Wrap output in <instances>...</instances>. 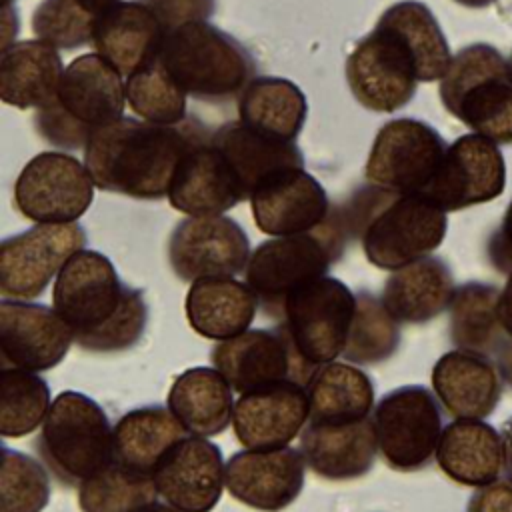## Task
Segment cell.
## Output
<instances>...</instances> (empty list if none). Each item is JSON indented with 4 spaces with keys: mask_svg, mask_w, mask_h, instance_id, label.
<instances>
[{
    "mask_svg": "<svg viewBox=\"0 0 512 512\" xmlns=\"http://www.w3.org/2000/svg\"><path fill=\"white\" fill-rule=\"evenodd\" d=\"M52 304L72 328L74 342L88 352H124L140 342L148 324L142 290L124 284L114 264L96 250L84 248L64 264Z\"/></svg>",
    "mask_w": 512,
    "mask_h": 512,
    "instance_id": "1",
    "label": "cell"
},
{
    "mask_svg": "<svg viewBox=\"0 0 512 512\" xmlns=\"http://www.w3.org/2000/svg\"><path fill=\"white\" fill-rule=\"evenodd\" d=\"M206 132L198 120L164 126L122 116L90 138L84 164L100 190L158 200L168 196L180 158Z\"/></svg>",
    "mask_w": 512,
    "mask_h": 512,
    "instance_id": "2",
    "label": "cell"
},
{
    "mask_svg": "<svg viewBox=\"0 0 512 512\" xmlns=\"http://www.w3.org/2000/svg\"><path fill=\"white\" fill-rule=\"evenodd\" d=\"M342 216L348 230L358 232L368 262L390 272L434 252L448 228L446 212L428 196L372 184L350 198Z\"/></svg>",
    "mask_w": 512,
    "mask_h": 512,
    "instance_id": "3",
    "label": "cell"
},
{
    "mask_svg": "<svg viewBox=\"0 0 512 512\" xmlns=\"http://www.w3.org/2000/svg\"><path fill=\"white\" fill-rule=\"evenodd\" d=\"M126 84L98 52L74 58L60 78L54 98L38 108L36 132L64 150L86 148L104 126L122 118Z\"/></svg>",
    "mask_w": 512,
    "mask_h": 512,
    "instance_id": "4",
    "label": "cell"
},
{
    "mask_svg": "<svg viewBox=\"0 0 512 512\" xmlns=\"http://www.w3.org/2000/svg\"><path fill=\"white\" fill-rule=\"evenodd\" d=\"M158 58L186 96L204 102L240 96L256 78L254 56L208 20L184 24L168 34Z\"/></svg>",
    "mask_w": 512,
    "mask_h": 512,
    "instance_id": "5",
    "label": "cell"
},
{
    "mask_svg": "<svg viewBox=\"0 0 512 512\" xmlns=\"http://www.w3.org/2000/svg\"><path fill=\"white\" fill-rule=\"evenodd\" d=\"M346 230L342 212L332 210L330 218L312 232L274 236L256 246L246 266V282L268 316L280 320L284 302L294 290L328 276L332 262L342 254Z\"/></svg>",
    "mask_w": 512,
    "mask_h": 512,
    "instance_id": "6",
    "label": "cell"
},
{
    "mask_svg": "<svg viewBox=\"0 0 512 512\" xmlns=\"http://www.w3.org/2000/svg\"><path fill=\"white\" fill-rule=\"evenodd\" d=\"M450 116L496 144H512V76L508 60L490 44L462 48L440 80Z\"/></svg>",
    "mask_w": 512,
    "mask_h": 512,
    "instance_id": "7",
    "label": "cell"
},
{
    "mask_svg": "<svg viewBox=\"0 0 512 512\" xmlns=\"http://www.w3.org/2000/svg\"><path fill=\"white\" fill-rule=\"evenodd\" d=\"M36 450L60 484L80 486L114 458V428L96 400L66 390L52 400Z\"/></svg>",
    "mask_w": 512,
    "mask_h": 512,
    "instance_id": "8",
    "label": "cell"
},
{
    "mask_svg": "<svg viewBox=\"0 0 512 512\" xmlns=\"http://www.w3.org/2000/svg\"><path fill=\"white\" fill-rule=\"evenodd\" d=\"M356 312V292L342 280L322 276L294 290L276 324L294 352L312 368L342 356Z\"/></svg>",
    "mask_w": 512,
    "mask_h": 512,
    "instance_id": "9",
    "label": "cell"
},
{
    "mask_svg": "<svg viewBox=\"0 0 512 512\" xmlns=\"http://www.w3.org/2000/svg\"><path fill=\"white\" fill-rule=\"evenodd\" d=\"M378 452L388 468L416 472L436 456L442 436V410L436 394L408 384L384 394L374 408Z\"/></svg>",
    "mask_w": 512,
    "mask_h": 512,
    "instance_id": "10",
    "label": "cell"
},
{
    "mask_svg": "<svg viewBox=\"0 0 512 512\" xmlns=\"http://www.w3.org/2000/svg\"><path fill=\"white\" fill-rule=\"evenodd\" d=\"M444 138L426 122H386L370 148L364 176L372 186L398 194H424L446 154Z\"/></svg>",
    "mask_w": 512,
    "mask_h": 512,
    "instance_id": "11",
    "label": "cell"
},
{
    "mask_svg": "<svg viewBox=\"0 0 512 512\" xmlns=\"http://www.w3.org/2000/svg\"><path fill=\"white\" fill-rule=\"evenodd\" d=\"M86 230L76 224H36L0 244V294L32 300L44 294L64 264L86 246Z\"/></svg>",
    "mask_w": 512,
    "mask_h": 512,
    "instance_id": "12",
    "label": "cell"
},
{
    "mask_svg": "<svg viewBox=\"0 0 512 512\" xmlns=\"http://www.w3.org/2000/svg\"><path fill=\"white\" fill-rule=\"evenodd\" d=\"M92 176L78 158L66 152L34 156L14 182V204L36 224H70L90 208Z\"/></svg>",
    "mask_w": 512,
    "mask_h": 512,
    "instance_id": "13",
    "label": "cell"
},
{
    "mask_svg": "<svg viewBox=\"0 0 512 512\" xmlns=\"http://www.w3.org/2000/svg\"><path fill=\"white\" fill-rule=\"evenodd\" d=\"M346 80L364 108L384 114L404 108L420 82L408 48L380 24L348 54Z\"/></svg>",
    "mask_w": 512,
    "mask_h": 512,
    "instance_id": "14",
    "label": "cell"
},
{
    "mask_svg": "<svg viewBox=\"0 0 512 512\" xmlns=\"http://www.w3.org/2000/svg\"><path fill=\"white\" fill-rule=\"evenodd\" d=\"M250 240L244 228L224 216H188L172 230L168 260L184 282L232 278L248 266Z\"/></svg>",
    "mask_w": 512,
    "mask_h": 512,
    "instance_id": "15",
    "label": "cell"
},
{
    "mask_svg": "<svg viewBox=\"0 0 512 512\" xmlns=\"http://www.w3.org/2000/svg\"><path fill=\"white\" fill-rule=\"evenodd\" d=\"M506 188V164L498 144L482 134L456 138L424 190L444 212L464 210L498 198Z\"/></svg>",
    "mask_w": 512,
    "mask_h": 512,
    "instance_id": "16",
    "label": "cell"
},
{
    "mask_svg": "<svg viewBox=\"0 0 512 512\" xmlns=\"http://www.w3.org/2000/svg\"><path fill=\"white\" fill-rule=\"evenodd\" d=\"M212 364L234 392L244 394L278 382L304 384L316 368L308 366L276 326L254 328L212 348Z\"/></svg>",
    "mask_w": 512,
    "mask_h": 512,
    "instance_id": "17",
    "label": "cell"
},
{
    "mask_svg": "<svg viewBox=\"0 0 512 512\" xmlns=\"http://www.w3.org/2000/svg\"><path fill=\"white\" fill-rule=\"evenodd\" d=\"M72 342V328L54 308L10 298L0 302L2 368L50 370L66 358Z\"/></svg>",
    "mask_w": 512,
    "mask_h": 512,
    "instance_id": "18",
    "label": "cell"
},
{
    "mask_svg": "<svg viewBox=\"0 0 512 512\" xmlns=\"http://www.w3.org/2000/svg\"><path fill=\"white\" fill-rule=\"evenodd\" d=\"M306 466L302 450L290 446L248 448L228 458L224 484L230 496L248 508L280 512L300 496Z\"/></svg>",
    "mask_w": 512,
    "mask_h": 512,
    "instance_id": "19",
    "label": "cell"
},
{
    "mask_svg": "<svg viewBox=\"0 0 512 512\" xmlns=\"http://www.w3.org/2000/svg\"><path fill=\"white\" fill-rule=\"evenodd\" d=\"M252 218L268 236H292L320 228L332 214L322 184L304 168H284L268 176L250 196Z\"/></svg>",
    "mask_w": 512,
    "mask_h": 512,
    "instance_id": "20",
    "label": "cell"
},
{
    "mask_svg": "<svg viewBox=\"0 0 512 512\" xmlns=\"http://www.w3.org/2000/svg\"><path fill=\"white\" fill-rule=\"evenodd\" d=\"M226 466L220 448L204 436L188 434L156 466L158 494L182 512H210L220 496Z\"/></svg>",
    "mask_w": 512,
    "mask_h": 512,
    "instance_id": "21",
    "label": "cell"
},
{
    "mask_svg": "<svg viewBox=\"0 0 512 512\" xmlns=\"http://www.w3.org/2000/svg\"><path fill=\"white\" fill-rule=\"evenodd\" d=\"M310 404L306 386L278 382L240 394L234 402L232 428L244 448L288 446L308 424Z\"/></svg>",
    "mask_w": 512,
    "mask_h": 512,
    "instance_id": "22",
    "label": "cell"
},
{
    "mask_svg": "<svg viewBox=\"0 0 512 512\" xmlns=\"http://www.w3.org/2000/svg\"><path fill=\"white\" fill-rule=\"evenodd\" d=\"M168 200L172 208L188 216H214L248 200V196L206 132L180 158Z\"/></svg>",
    "mask_w": 512,
    "mask_h": 512,
    "instance_id": "23",
    "label": "cell"
},
{
    "mask_svg": "<svg viewBox=\"0 0 512 512\" xmlns=\"http://www.w3.org/2000/svg\"><path fill=\"white\" fill-rule=\"evenodd\" d=\"M166 32L156 16L138 0L116 2L96 22L92 44L96 52L130 78L158 60Z\"/></svg>",
    "mask_w": 512,
    "mask_h": 512,
    "instance_id": "24",
    "label": "cell"
},
{
    "mask_svg": "<svg viewBox=\"0 0 512 512\" xmlns=\"http://www.w3.org/2000/svg\"><path fill=\"white\" fill-rule=\"evenodd\" d=\"M430 378L438 402L454 418L482 420L502 396L496 362L478 352L456 348L442 354Z\"/></svg>",
    "mask_w": 512,
    "mask_h": 512,
    "instance_id": "25",
    "label": "cell"
},
{
    "mask_svg": "<svg viewBox=\"0 0 512 512\" xmlns=\"http://www.w3.org/2000/svg\"><path fill=\"white\" fill-rule=\"evenodd\" d=\"M300 450L308 468L320 478H360L372 470L376 460L374 420L368 416L344 424L308 422L300 432Z\"/></svg>",
    "mask_w": 512,
    "mask_h": 512,
    "instance_id": "26",
    "label": "cell"
},
{
    "mask_svg": "<svg viewBox=\"0 0 512 512\" xmlns=\"http://www.w3.org/2000/svg\"><path fill=\"white\" fill-rule=\"evenodd\" d=\"M500 290L486 282H466L450 302V340L460 350L492 358L512 384V346L498 320Z\"/></svg>",
    "mask_w": 512,
    "mask_h": 512,
    "instance_id": "27",
    "label": "cell"
},
{
    "mask_svg": "<svg viewBox=\"0 0 512 512\" xmlns=\"http://www.w3.org/2000/svg\"><path fill=\"white\" fill-rule=\"evenodd\" d=\"M436 462L450 480L462 486H488L506 468L504 436L482 420L456 418L442 430Z\"/></svg>",
    "mask_w": 512,
    "mask_h": 512,
    "instance_id": "28",
    "label": "cell"
},
{
    "mask_svg": "<svg viewBox=\"0 0 512 512\" xmlns=\"http://www.w3.org/2000/svg\"><path fill=\"white\" fill-rule=\"evenodd\" d=\"M454 292L450 266L438 256H424L394 270L380 300L398 324H424L450 308Z\"/></svg>",
    "mask_w": 512,
    "mask_h": 512,
    "instance_id": "29",
    "label": "cell"
},
{
    "mask_svg": "<svg viewBox=\"0 0 512 512\" xmlns=\"http://www.w3.org/2000/svg\"><path fill=\"white\" fill-rule=\"evenodd\" d=\"M62 74V58L52 44L44 40L6 44L0 54V98L20 110H38L54 98Z\"/></svg>",
    "mask_w": 512,
    "mask_h": 512,
    "instance_id": "30",
    "label": "cell"
},
{
    "mask_svg": "<svg viewBox=\"0 0 512 512\" xmlns=\"http://www.w3.org/2000/svg\"><path fill=\"white\" fill-rule=\"evenodd\" d=\"M258 304V296L248 282L202 278L190 284L184 310L196 334L220 342L246 332Z\"/></svg>",
    "mask_w": 512,
    "mask_h": 512,
    "instance_id": "31",
    "label": "cell"
},
{
    "mask_svg": "<svg viewBox=\"0 0 512 512\" xmlns=\"http://www.w3.org/2000/svg\"><path fill=\"white\" fill-rule=\"evenodd\" d=\"M210 142L226 158L248 200L274 172L284 168H304V156L294 142L262 136L240 120L218 126L210 132Z\"/></svg>",
    "mask_w": 512,
    "mask_h": 512,
    "instance_id": "32",
    "label": "cell"
},
{
    "mask_svg": "<svg viewBox=\"0 0 512 512\" xmlns=\"http://www.w3.org/2000/svg\"><path fill=\"white\" fill-rule=\"evenodd\" d=\"M168 408L190 434L216 436L232 422V386L216 368H188L172 382Z\"/></svg>",
    "mask_w": 512,
    "mask_h": 512,
    "instance_id": "33",
    "label": "cell"
},
{
    "mask_svg": "<svg viewBox=\"0 0 512 512\" xmlns=\"http://www.w3.org/2000/svg\"><path fill=\"white\" fill-rule=\"evenodd\" d=\"M306 114L304 92L280 76H256L238 98V120L250 130L282 142L298 138Z\"/></svg>",
    "mask_w": 512,
    "mask_h": 512,
    "instance_id": "34",
    "label": "cell"
},
{
    "mask_svg": "<svg viewBox=\"0 0 512 512\" xmlns=\"http://www.w3.org/2000/svg\"><path fill=\"white\" fill-rule=\"evenodd\" d=\"M310 420L318 424H344L370 416L374 408L372 378L348 362L318 366L306 382Z\"/></svg>",
    "mask_w": 512,
    "mask_h": 512,
    "instance_id": "35",
    "label": "cell"
},
{
    "mask_svg": "<svg viewBox=\"0 0 512 512\" xmlns=\"http://www.w3.org/2000/svg\"><path fill=\"white\" fill-rule=\"evenodd\" d=\"M190 432L180 420L160 404H148L126 412L114 426V460L154 474L166 452Z\"/></svg>",
    "mask_w": 512,
    "mask_h": 512,
    "instance_id": "36",
    "label": "cell"
},
{
    "mask_svg": "<svg viewBox=\"0 0 512 512\" xmlns=\"http://www.w3.org/2000/svg\"><path fill=\"white\" fill-rule=\"evenodd\" d=\"M376 24L394 32L408 48L420 82L442 80L452 54L438 20L426 4L418 0L396 2L382 12Z\"/></svg>",
    "mask_w": 512,
    "mask_h": 512,
    "instance_id": "37",
    "label": "cell"
},
{
    "mask_svg": "<svg viewBox=\"0 0 512 512\" xmlns=\"http://www.w3.org/2000/svg\"><path fill=\"white\" fill-rule=\"evenodd\" d=\"M158 496L152 474L110 460L78 486L82 512H136Z\"/></svg>",
    "mask_w": 512,
    "mask_h": 512,
    "instance_id": "38",
    "label": "cell"
},
{
    "mask_svg": "<svg viewBox=\"0 0 512 512\" xmlns=\"http://www.w3.org/2000/svg\"><path fill=\"white\" fill-rule=\"evenodd\" d=\"M50 388L36 372L2 368L0 372V432L22 438L34 432L50 410Z\"/></svg>",
    "mask_w": 512,
    "mask_h": 512,
    "instance_id": "39",
    "label": "cell"
},
{
    "mask_svg": "<svg viewBox=\"0 0 512 512\" xmlns=\"http://www.w3.org/2000/svg\"><path fill=\"white\" fill-rule=\"evenodd\" d=\"M400 346V326L380 298L356 292V312L342 356L352 364H378L394 356Z\"/></svg>",
    "mask_w": 512,
    "mask_h": 512,
    "instance_id": "40",
    "label": "cell"
},
{
    "mask_svg": "<svg viewBox=\"0 0 512 512\" xmlns=\"http://www.w3.org/2000/svg\"><path fill=\"white\" fill-rule=\"evenodd\" d=\"M126 102L146 122L176 126L186 120V94L160 58L126 78Z\"/></svg>",
    "mask_w": 512,
    "mask_h": 512,
    "instance_id": "41",
    "label": "cell"
},
{
    "mask_svg": "<svg viewBox=\"0 0 512 512\" xmlns=\"http://www.w3.org/2000/svg\"><path fill=\"white\" fill-rule=\"evenodd\" d=\"M106 10L94 0H42L32 12V32L54 48L74 50L92 42Z\"/></svg>",
    "mask_w": 512,
    "mask_h": 512,
    "instance_id": "42",
    "label": "cell"
},
{
    "mask_svg": "<svg viewBox=\"0 0 512 512\" xmlns=\"http://www.w3.org/2000/svg\"><path fill=\"white\" fill-rule=\"evenodd\" d=\"M50 500L46 468L20 450L2 446L0 512H42Z\"/></svg>",
    "mask_w": 512,
    "mask_h": 512,
    "instance_id": "43",
    "label": "cell"
},
{
    "mask_svg": "<svg viewBox=\"0 0 512 512\" xmlns=\"http://www.w3.org/2000/svg\"><path fill=\"white\" fill-rule=\"evenodd\" d=\"M160 22L166 36L190 22H204L216 10V0H138Z\"/></svg>",
    "mask_w": 512,
    "mask_h": 512,
    "instance_id": "44",
    "label": "cell"
},
{
    "mask_svg": "<svg viewBox=\"0 0 512 512\" xmlns=\"http://www.w3.org/2000/svg\"><path fill=\"white\" fill-rule=\"evenodd\" d=\"M466 512H512V480H496L478 488L468 500Z\"/></svg>",
    "mask_w": 512,
    "mask_h": 512,
    "instance_id": "45",
    "label": "cell"
},
{
    "mask_svg": "<svg viewBox=\"0 0 512 512\" xmlns=\"http://www.w3.org/2000/svg\"><path fill=\"white\" fill-rule=\"evenodd\" d=\"M488 260L498 272L512 274V202L508 204L498 230L488 240Z\"/></svg>",
    "mask_w": 512,
    "mask_h": 512,
    "instance_id": "46",
    "label": "cell"
},
{
    "mask_svg": "<svg viewBox=\"0 0 512 512\" xmlns=\"http://www.w3.org/2000/svg\"><path fill=\"white\" fill-rule=\"evenodd\" d=\"M498 320H500V326L512 346V274H508V280H506L504 288L500 290Z\"/></svg>",
    "mask_w": 512,
    "mask_h": 512,
    "instance_id": "47",
    "label": "cell"
},
{
    "mask_svg": "<svg viewBox=\"0 0 512 512\" xmlns=\"http://www.w3.org/2000/svg\"><path fill=\"white\" fill-rule=\"evenodd\" d=\"M504 444H506V468L512 480V420L504 428Z\"/></svg>",
    "mask_w": 512,
    "mask_h": 512,
    "instance_id": "48",
    "label": "cell"
},
{
    "mask_svg": "<svg viewBox=\"0 0 512 512\" xmlns=\"http://www.w3.org/2000/svg\"><path fill=\"white\" fill-rule=\"evenodd\" d=\"M136 512H182V510H178V508L170 506L168 502H158V500H154V502H150V504L142 506V508H140V510H136Z\"/></svg>",
    "mask_w": 512,
    "mask_h": 512,
    "instance_id": "49",
    "label": "cell"
},
{
    "mask_svg": "<svg viewBox=\"0 0 512 512\" xmlns=\"http://www.w3.org/2000/svg\"><path fill=\"white\" fill-rule=\"evenodd\" d=\"M454 2H458L462 6H468V8H486V6L494 4L496 0H454Z\"/></svg>",
    "mask_w": 512,
    "mask_h": 512,
    "instance_id": "50",
    "label": "cell"
},
{
    "mask_svg": "<svg viewBox=\"0 0 512 512\" xmlns=\"http://www.w3.org/2000/svg\"><path fill=\"white\" fill-rule=\"evenodd\" d=\"M98 6H102L104 10H108V8H112L116 2H120V0H94Z\"/></svg>",
    "mask_w": 512,
    "mask_h": 512,
    "instance_id": "51",
    "label": "cell"
},
{
    "mask_svg": "<svg viewBox=\"0 0 512 512\" xmlns=\"http://www.w3.org/2000/svg\"><path fill=\"white\" fill-rule=\"evenodd\" d=\"M508 68H510V76H512V54H510V58H508Z\"/></svg>",
    "mask_w": 512,
    "mask_h": 512,
    "instance_id": "52",
    "label": "cell"
},
{
    "mask_svg": "<svg viewBox=\"0 0 512 512\" xmlns=\"http://www.w3.org/2000/svg\"><path fill=\"white\" fill-rule=\"evenodd\" d=\"M8 2H10V0H8Z\"/></svg>",
    "mask_w": 512,
    "mask_h": 512,
    "instance_id": "53",
    "label": "cell"
}]
</instances>
